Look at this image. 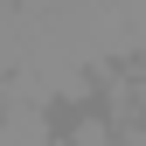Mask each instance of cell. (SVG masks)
Segmentation results:
<instances>
[{"instance_id":"7a4b0ae2","label":"cell","mask_w":146,"mask_h":146,"mask_svg":"<svg viewBox=\"0 0 146 146\" xmlns=\"http://www.w3.org/2000/svg\"><path fill=\"white\" fill-rule=\"evenodd\" d=\"M118 146H146V125H118Z\"/></svg>"},{"instance_id":"6da1fadb","label":"cell","mask_w":146,"mask_h":146,"mask_svg":"<svg viewBox=\"0 0 146 146\" xmlns=\"http://www.w3.org/2000/svg\"><path fill=\"white\" fill-rule=\"evenodd\" d=\"M63 146H118V118H111V111H84V118L63 132Z\"/></svg>"}]
</instances>
